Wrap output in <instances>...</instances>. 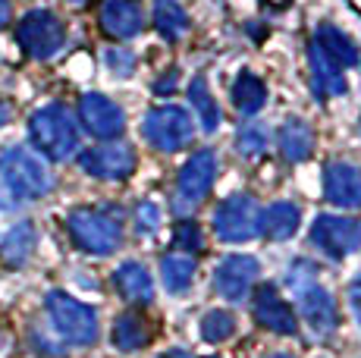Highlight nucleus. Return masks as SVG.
Wrapping results in <instances>:
<instances>
[{
  "instance_id": "f257e3e1",
  "label": "nucleus",
  "mask_w": 361,
  "mask_h": 358,
  "mask_svg": "<svg viewBox=\"0 0 361 358\" xmlns=\"http://www.w3.org/2000/svg\"><path fill=\"white\" fill-rule=\"evenodd\" d=\"M29 135L47 161H66L79 148V126L63 104H47L35 110L29 120Z\"/></svg>"
},
{
  "instance_id": "f03ea898",
  "label": "nucleus",
  "mask_w": 361,
  "mask_h": 358,
  "mask_svg": "<svg viewBox=\"0 0 361 358\" xmlns=\"http://www.w3.org/2000/svg\"><path fill=\"white\" fill-rule=\"evenodd\" d=\"M0 183L16 202H32L51 192V170L29 148H6L0 154Z\"/></svg>"
},
{
  "instance_id": "7ed1b4c3",
  "label": "nucleus",
  "mask_w": 361,
  "mask_h": 358,
  "mask_svg": "<svg viewBox=\"0 0 361 358\" xmlns=\"http://www.w3.org/2000/svg\"><path fill=\"white\" fill-rule=\"evenodd\" d=\"M44 308L54 330L63 336L69 346H92L98 340V314H94V308L82 305L79 299L60 292V289L47 292Z\"/></svg>"
},
{
  "instance_id": "20e7f679",
  "label": "nucleus",
  "mask_w": 361,
  "mask_h": 358,
  "mask_svg": "<svg viewBox=\"0 0 361 358\" xmlns=\"http://www.w3.org/2000/svg\"><path fill=\"white\" fill-rule=\"evenodd\" d=\"M66 230L73 236V242L88 254H114L123 245V226L120 220L98 214V211L79 208L66 217Z\"/></svg>"
},
{
  "instance_id": "39448f33",
  "label": "nucleus",
  "mask_w": 361,
  "mask_h": 358,
  "mask_svg": "<svg viewBox=\"0 0 361 358\" xmlns=\"http://www.w3.org/2000/svg\"><path fill=\"white\" fill-rule=\"evenodd\" d=\"M258 223H261V208L252 195H235L224 198V202L214 208V233H217L220 242H252L258 236Z\"/></svg>"
},
{
  "instance_id": "423d86ee",
  "label": "nucleus",
  "mask_w": 361,
  "mask_h": 358,
  "mask_svg": "<svg viewBox=\"0 0 361 358\" xmlns=\"http://www.w3.org/2000/svg\"><path fill=\"white\" fill-rule=\"evenodd\" d=\"M142 135L161 154H176L192 142V116L183 107H154L142 123Z\"/></svg>"
},
{
  "instance_id": "0eeeda50",
  "label": "nucleus",
  "mask_w": 361,
  "mask_h": 358,
  "mask_svg": "<svg viewBox=\"0 0 361 358\" xmlns=\"http://www.w3.org/2000/svg\"><path fill=\"white\" fill-rule=\"evenodd\" d=\"M311 245L330 261H343L361 249V220L343 214H321L311 223Z\"/></svg>"
},
{
  "instance_id": "6e6552de",
  "label": "nucleus",
  "mask_w": 361,
  "mask_h": 358,
  "mask_svg": "<svg viewBox=\"0 0 361 358\" xmlns=\"http://www.w3.org/2000/svg\"><path fill=\"white\" fill-rule=\"evenodd\" d=\"M66 29L51 10H32L19 19L16 41L32 60H51L63 47Z\"/></svg>"
},
{
  "instance_id": "1a4fd4ad",
  "label": "nucleus",
  "mask_w": 361,
  "mask_h": 358,
  "mask_svg": "<svg viewBox=\"0 0 361 358\" xmlns=\"http://www.w3.org/2000/svg\"><path fill=\"white\" fill-rule=\"evenodd\" d=\"M214 179H217V154L211 148H201L189 161L183 163L176 176V211L179 214H189L195 211L201 202L207 198Z\"/></svg>"
},
{
  "instance_id": "9d476101",
  "label": "nucleus",
  "mask_w": 361,
  "mask_h": 358,
  "mask_svg": "<svg viewBox=\"0 0 361 358\" xmlns=\"http://www.w3.org/2000/svg\"><path fill=\"white\" fill-rule=\"evenodd\" d=\"M293 292H295V305H298V314L308 321V327L314 330L317 336H327L336 330L339 323V311H336V302L333 295L317 283V277H308L302 283H293Z\"/></svg>"
},
{
  "instance_id": "9b49d317",
  "label": "nucleus",
  "mask_w": 361,
  "mask_h": 358,
  "mask_svg": "<svg viewBox=\"0 0 361 358\" xmlns=\"http://www.w3.org/2000/svg\"><path fill=\"white\" fill-rule=\"evenodd\" d=\"M79 163L88 176L116 183V179L132 176V170H135V151H132V144H126V142L94 144V148L82 151Z\"/></svg>"
},
{
  "instance_id": "f8f14e48",
  "label": "nucleus",
  "mask_w": 361,
  "mask_h": 358,
  "mask_svg": "<svg viewBox=\"0 0 361 358\" xmlns=\"http://www.w3.org/2000/svg\"><path fill=\"white\" fill-rule=\"evenodd\" d=\"M261 273V264L255 254H230L217 264L214 271V289L217 295H224L226 302H242L252 292L255 280Z\"/></svg>"
},
{
  "instance_id": "ddd939ff",
  "label": "nucleus",
  "mask_w": 361,
  "mask_h": 358,
  "mask_svg": "<svg viewBox=\"0 0 361 358\" xmlns=\"http://www.w3.org/2000/svg\"><path fill=\"white\" fill-rule=\"evenodd\" d=\"M79 120L94 139H116L126 129V113L107 94L88 92L79 98Z\"/></svg>"
},
{
  "instance_id": "4468645a",
  "label": "nucleus",
  "mask_w": 361,
  "mask_h": 358,
  "mask_svg": "<svg viewBox=\"0 0 361 358\" xmlns=\"http://www.w3.org/2000/svg\"><path fill=\"white\" fill-rule=\"evenodd\" d=\"M252 308H255V321H258L264 330H270V333H276V336H295L298 333V318H295L293 305L283 299L280 289L274 283H264V286L255 289Z\"/></svg>"
},
{
  "instance_id": "2eb2a0df",
  "label": "nucleus",
  "mask_w": 361,
  "mask_h": 358,
  "mask_svg": "<svg viewBox=\"0 0 361 358\" xmlns=\"http://www.w3.org/2000/svg\"><path fill=\"white\" fill-rule=\"evenodd\" d=\"M324 195L343 211L361 208V167L352 161H330L324 167Z\"/></svg>"
},
{
  "instance_id": "dca6fc26",
  "label": "nucleus",
  "mask_w": 361,
  "mask_h": 358,
  "mask_svg": "<svg viewBox=\"0 0 361 358\" xmlns=\"http://www.w3.org/2000/svg\"><path fill=\"white\" fill-rule=\"evenodd\" d=\"M308 63H311V85H314V98L327 101V98H339V94L349 92V82H345V66L336 63L314 38L308 44Z\"/></svg>"
},
{
  "instance_id": "f3484780",
  "label": "nucleus",
  "mask_w": 361,
  "mask_h": 358,
  "mask_svg": "<svg viewBox=\"0 0 361 358\" xmlns=\"http://www.w3.org/2000/svg\"><path fill=\"white\" fill-rule=\"evenodd\" d=\"M101 29L110 38H135L145 29V13L135 0H104Z\"/></svg>"
},
{
  "instance_id": "a211bd4d",
  "label": "nucleus",
  "mask_w": 361,
  "mask_h": 358,
  "mask_svg": "<svg viewBox=\"0 0 361 358\" xmlns=\"http://www.w3.org/2000/svg\"><path fill=\"white\" fill-rule=\"evenodd\" d=\"M298 223H302V211L293 202H274L261 211V223L258 233L270 242H286V239L295 236Z\"/></svg>"
},
{
  "instance_id": "6ab92c4d",
  "label": "nucleus",
  "mask_w": 361,
  "mask_h": 358,
  "mask_svg": "<svg viewBox=\"0 0 361 358\" xmlns=\"http://www.w3.org/2000/svg\"><path fill=\"white\" fill-rule=\"evenodd\" d=\"M114 286L123 299L135 302V305H148V302L154 299V280H151L148 267L138 264V261H126V264L116 267Z\"/></svg>"
},
{
  "instance_id": "aec40b11",
  "label": "nucleus",
  "mask_w": 361,
  "mask_h": 358,
  "mask_svg": "<svg viewBox=\"0 0 361 358\" xmlns=\"http://www.w3.org/2000/svg\"><path fill=\"white\" fill-rule=\"evenodd\" d=\"M276 142H280L283 157H286V161H293V163L308 161L311 151H314V132H311V126L305 120H298V116L283 120L280 132H276Z\"/></svg>"
},
{
  "instance_id": "412c9836",
  "label": "nucleus",
  "mask_w": 361,
  "mask_h": 358,
  "mask_svg": "<svg viewBox=\"0 0 361 358\" xmlns=\"http://www.w3.org/2000/svg\"><path fill=\"white\" fill-rule=\"evenodd\" d=\"M314 41L330 54L333 60H336V63H343L345 70H355V66H361V51H358V44H355V41H352L349 35H345L343 29H336V25H330V23L317 25Z\"/></svg>"
},
{
  "instance_id": "4be33fe9",
  "label": "nucleus",
  "mask_w": 361,
  "mask_h": 358,
  "mask_svg": "<svg viewBox=\"0 0 361 358\" xmlns=\"http://www.w3.org/2000/svg\"><path fill=\"white\" fill-rule=\"evenodd\" d=\"M110 340H114V346L120 349V352H135V349L148 346L151 327L138 311H126V314H120V318L114 321Z\"/></svg>"
},
{
  "instance_id": "5701e85b",
  "label": "nucleus",
  "mask_w": 361,
  "mask_h": 358,
  "mask_svg": "<svg viewBox=\"0 0 361 358\" xmlns=\"http://www.w3.org/2000/svg\"><path fill=\"white\" fill-rule=\"evenodd\" d=\"M35 245H38L35 226L32 223H16L4 236V245H0V261H4V264H10V267H23L25 261L32 258Z\"/></svg>"
},
{
  "instance_id": "b1692460",
  "label": "nucleus",
  "mask_w": 361,
  "mask_h": 358,
  "mask_svg": "<svg viewBox=\"0 0 361 358\" xmlns=\"http://www.w3.org/2000/svg\"><path fill=\"white\" fill-rule=\"evenodd\" d=\"M189 104H192V113L201 120V129H204V132H217L220 123H224V116H220V107H217V101H214L211 88H207L204 75H195V79H192Z\"/></svg>"
},
{
  "instance_id": "393cba45",
  "label": "nucleus",
  "mask_w": 361,
  "mask_h": 358,
  "mask_svg": "<svg viewBox=\"0 0 361 358\" xmlns=\"http://www.w3.org/2000/svg\"><path fill=\"white\" fill-rule=\"evenodd\" d=\"M161 277L170 295H183L195 280V258L192 254H164L161 261Z\"/></svg>"
},
{
  "instance_id": "a878e982",
  "label": "nucleus",
  "mask_w": 361,
  "mask_h": 358,
  "mask_svg": "<svg viewBox=\"0 0 361 358\" xmlns=\"http://www.w3.org/2000/svg\"><path fill=\"white\" fill-rule=\"evenodd\" d=\"M154 25L164 41H179L189 32V13L179 0H154Z\"/></svg>"
},
{
  "instance_id": "bb28decb",
  "label": "nucleus",
  "mask_w": 361,
  "mask_h": 358,
  "mask_svg": "<svg viewBox=\"0 0 361 358\" xmlns=\"http://www.w3.org/2000/svg\"><path fill=\"white\" fill-rule=\"evenodd\" d=\"M267 101V88L255 73H239L233 82V104L239 107V113L255 116Z\"/></svg>"
},
{
  "instance_id": "cd10ccee",
  "label": "nucleus",
  "mask_w": 361,
  "mask_h": 358,
  "mask_svg": "<svg viewBox=\"0 0 361 358\" xmlns=\"http://www.w3.org/2000/svg\"><path fill=\"white\" fill-rule=\"evenodd\" d=\"M235 333V318L224 308H211L201 318V340L204 342H226Z\"/></svg>"
},
{
  "instance_id": "c85d7f7f",
  "label": "nucleus",
  "mask_w": 361,
  "mask_h": 358,
  "mask_svg": "<svg viewBox=\"0 0 361 358\" xmlns=\"http://www.w3.org/2000/svg\"><path fill=\"white\" fill-rule=\"evenodd\" d=\"M173 245H176V252L183 254H192V252H201L204 249V239H201V230L195 220H179L176 226H173Z\"/></svg>"
},
{
  "instance_id": "c756f323",
  "label": "nucleus",
  "mask_w": 361,
  "mask_h": 358,
  "mask_svg": "<svg viewBox=\"0 0 361 358\" xmlns=\"http://www.w3.org/2000/svg\"><path fill=\"white\" fill-rule=\"evenodd\" d=\"M104 63L107 70L116 75V79H129L135 73V54L126 51V47H107L104 51Z\"/></svg>"
},
{
  "instance_id": "7c9ffc66",
  "label": "nucleus",
  "mask_w": 361,
  "mask_h": 358,
  "mask_svg": "<svg viewBox=\"0 0 361 358\" xmlns=\"http://www.w3.org/2000/svg\"><path fill=\"white\" fill-rule=\"evenodd\" d=\"M267 129L264 126H245L239 135H235V148L242 151L245 157H255L261 154V151H267Z\"/></svg>"
},
{
  "instance_id": "2f4dec72",
  "label": "nucleus",
  "mask_w": 361,
  "mask_h": 358,
  "mask_svg": "<svg viewBox=\"0 0 361 358\" xmlns=\"http://www.w3.org/2000/svg\"><path fill=\"white\" fill-rule=\"evenodd\" d=\"M161 226V204L142 202L138 204V233H154Z\"/></svg>"
},
{
  "instance_id": "473e14b6",
  "label": "nucleus",
  "mask_w": 361,
  "mask_h": 358,
  "mask_svg": "<svg viewBox=\"0 0 361 358\" xmlns=\"http://www.w3.org/2000/svg\"><path fill=\"white\" fill-rule=\"evenodd\" d=\"M176 82H179V70H170L166 75H161V79L154 82V94H161V98L164 94H173L176 92Z\"/></svg>"
},
{
  "instance_id": "72a5a7b5",
  "label": "nucleus",
  "mask_w": 361,
  "mask_h": 358,
  "mask_svg": "<svg viewBox=\"0 0 361 358\" xmlns=\"http://www.w3.org/2000/svg\"><path fill=\"white\" fill-rule=\"evenodd\" d=\"M349 305H352V311H355V318L361 323V273L349 283Z\"/></svg>"
},
{
  "instance_id": "f704fd0d",
  "label": "nucleus",
  "mask_w": 361,
  "mask_h": 358,
  "mask_svg": "<svg viewBox=\"0 0 361 358\" xmlns=\"http://www.w3.org/2000/svg\"><path fill=\"white\" fill-rule=\"evenodd\" d=\"M157 358H195V355L185 352V349H166V352H161Z\"/></svg>"
},
{
  "instance_id": "c9c22d12",
  "label": "nucleus",
  "mask_w": 361,
  "mask_h": 358,
  "mask_svg": "<svg viewBox=\"0 0 361 358\" xmlns=\"http://www.w3.org/2000/svg\"><path fill=\"white\" fill-rule=\"evenodd\" d=\"M10 0H0V25H6V23H10Z\"/></svg>"
},
{
  "instance_id": "e433bc0d",
  "label": "nucleus",
  "mask_w": 361,
  "mask_h": 358,
  "mask_svg": "<svg viewBox=\"0 0 361 358\" xmlns=\"http://www.w3.org/2000/svg\"><path fill=\"white\" fill-rule=\"evenodd\" d=\"M6 120H10V107H6V104H4V101H0V126H4V123H6Z\"/></svg>"
},
{
  "instance_id": "4c0bfd02",
  "label": "nucleus",
  "mask_w": 361,
  "mask_h": 358,
  "mask_svg": "<svg viewBox=\"0 0 361 358\" xmlns=\"http://www.w3.org/2000/svg\"><path fill=\"white\" fill-rule=\"evenodd\" d=\"M270 358H293V355H286V352H276V355H270Z\"/></svg>"
},
{
  "instance_id": "58836bf2",
  "label": "nucleus",
  "mask_w": 361,
  "mask_h": 358,
  "mask_svg": "<svg viewBox=\"0 0 361 358\" xmlns=\"http://www.w3.org/2000/svg\"><path fill=\"white\" fill-rule=\"evenodd\" d=\"M69 4H85V0H69Z\"/></svg>"
},
{
  "instance_id": "ea45409f",
  "label": "nucleus",
  "mask_w": 361,
  "mask_h": 358,
  "mask_svg": "<svg viewBox=\"0 0 361 358\" xmlns=\"http://www.w3.org/2000/svg\"><path fill=\"white\" fill-rule=\"evenodd\" d=\"M358 132H361V120H358Z\"/></svg>"
}]
</instances>
